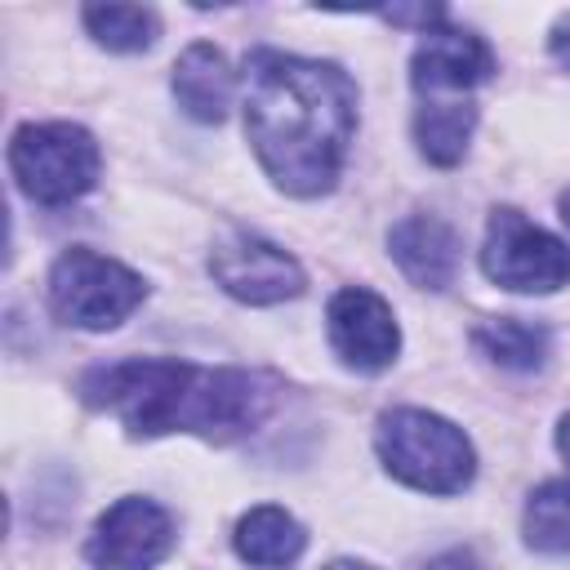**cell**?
Instances as JSON below:
<instances>
[{
  "mask_svg": "<svg viewBox=\"0 0 570 570\" xmlns=\"http://www.w3.org/2000/svg\"><path fill=\"white\" fill-rule=\"evenodd\" d=\"M245 134L267 178L289 196H325L356 134V85L338 62L254 49L240 71Z\"/></svg>",
  "mask_w": 570,
  "mask_h": 570,
  "instance_id": "cell-1",
  "label": "cell"
},
{
  "mask_svg": "<svg viewBox=\"0 0 570 570\" xmlns=\"http://www.w3.org/2000/svg\"><path fill=\"white\" fill-rule=\"evenodd\" d=\"M209 276H214V285H223V294L254 303V307L298 298L307 285L298 258L254 232H227L209 249Z\"/></svg>",
  "mask_w": 570,
  "mask_h": 570,
  "instance_id": "cell-7",
  "label": "cell"
},
{
  "mask_svg": "<svg viewBox=\"0 0 570 570\" xmlns=\"http://www.w3.org/2000/svg\"><path fill=\"white\" fill-rule=\"evenodd\" d=\"M76 392L85 405L116 414L129 436L196 432L218 445L249 436L276 401V383L267 374L174 356H129L94 365L76 383Z\"/></svg>",
  "mask_w": 570,
  "mask_h": 570,
  "instance_id": "cell-2",
  "label": "cell"
},
{
  "mask_svg": "<svg viewBox=\"0 0 570 570\" xmlns=\"http://www.w3.org/2000/svg\"><path fill=\"white\" fill-rule=\"evenodd\" d=\"M552 58H557L561 67H570V22H561V27L552 31Z\"/></svg>",
  "mask_w": 570,
  "mask_h": 570,
  "instance_id": "cell-19",
  "label": "cell"
},
{
  "mask_svg": "<svg viewBox=\"0 0 570 570\" xmlns=\"http://www.w3.org/2000/svg\"><path fill=\"white\" fill-rule=\"evenodd\" d=\"M80 18L89 36L111 53H142L160 36V18L142 4H89Z\"/></svg>",
  "mask_w": 570,
  "mask_h": 570,
  "instance_id": "cell-17",
  "label": "cell"
},
{
  "mask_svg": "<svg viewBox=\"0 0 570 570\" xmlns=\"http://www.w3.org/2000/svg\"><path fill=\"white\" fill-rule=\"evenodd\" d=\"M481 272L512 294H552L570 285V245L521 209H494L485 223Z\"/></svg>",
  "mask_w": 570,
  "mask_h": 570,
  "instance_id": "cell-6",
  "label": "cell"
},
{
  "mask_svg": "<svg viewBox=\"0 0 570 570\" xmlns=\"http://www.w3.org/2000/svg\"><path fill=\"white\" fill-rule=\"evenodd\" d=\"M142 298H147L142 276L98 249L71 245L49 267V307L62 325L102 334L116 330Z\"/></svg>",
  "mask_w": 570,
  "mask_h": 570,
  "instance_id": "cell-5",
  "label": "cell"
},
{
  "mask_svg": "<svg viewBox=\"0 0 570 570\" xmlns=\"http://www.w3.org/2000/svg\"><path fill=\"white\" fill-rule=\"evenodd\" d=\"M472 343L485 361H494L499 370H512V374H530L548 361L552 352V334L534 321H521V316H490L472 330Z\"/></svg>",
  "mask_w": 570,
  "mask_h": 570,
  "instance_id": "cell-15",
  "label": "cell"
},
{
  "mask_svg": "<svg viewBox=\"0 0 570 570\" xmlns=\"http://www.w3.org/2000/svg\"><path fill=\"white\" fill-rule=\"evenodd\" d=\"M494 53L481 36L459 27H428L410 58V85L419 98H468L481 80H490Z\"/></svg>",
  "mask_w": 570,
  "mask_h": 570,
  "instance_id": "cell-10",
  "label": "cell"
},
{
  "mask_svg": "<svg viewBox=\"0 0 570 570\" xmlns=\"http://www.w3.org/2000/svg\"><path fill=\"white\" fill-rule=\"evenodd\" d=\"M325 334H330L334 356L356 374H379L401 352V325H396L387 298H379L365 285H347L330 298Z\"/></svg>",
  "mask_w": 570,
  "mask_h": 570,
  "instance_id": "cell-9",
  "label": "cell"
},
{
  "mask_svg": "<svg viewBox=\"0 0 570 570\" xmlns=\"http://www.w3.org/2000/svg\"><path fill=\"white\" fill-rule=\"evenodd\" d=\"M174 98L178 107L200 120V125H218L232 107V94H236V71L232 62L223 58V49H214L209 40H196L178 53L174 62Z\"/></svg>",
  "mask_w": 570,
  "mask_h": 570,
  "instance_id": "cell-12",
  "label": "cell"
},
{
  "mask_svg": "<svg viewBox=\"0 0 570 570\" xmlns=\"http://www.w3.org/2000/svg\"><path fill=\"white\" fill-rule=\"evenodd\" d=\"M521 534L534 552L566 557L570 552V481H543L530 490L521 512Z\"/></svg>",
  "mask_w": 570,
  "mask_h": 570,
  "instance_id": "cell-16",
  "label": "cell"
},
{
  "mask_svg": "<svg viewBox=\"0 0 570 570\" xmlns=\"http://www.w3.org/2000/svg\"><path fill=\"white\" fill-rule=\"evenodd\" d=\"M374 450L396 481L423 494H459L468 490L476 472V454L463 428H454L450 419L432 410H414V405L387 410L379 419Z\"/></svg>",
  "mask_w": 570,
  "mask_h": 570,
  "instance_id": "cell-3",
  "label": "cell"
},
{
  "mask_svg": "<svg viewBox=\"0 0 570 570\" xmlns=\"http://www.w3.org/2000/svg\"><path fill=\"white\" fill-rule=\"evenodd\" d=\"M232 548L245 566H258V570H285L303 557L307 548V530L276 503H258L249 508L240 521H236V534H232Z\"/></svg>",
  "mask_w": 570,
  "mask_h": 570,
  "instance_id": "cell-13",
  "label": "cell"
},
{
  "mask_svg": "<svg viewBox=\"0 0 570 570\" xmlns=\"http://www.w3.org/2000/svg\"><path fill=\"white\" fill-rule=\"evenodd\" d=\"M9 169L18 187L36 205H71L80 200L102 169V151L85 125L71 120H45V125H22L9 138Z\"/></svg>",
  "mask_w": 570,
  "mask_h": 570,
  "instance_id": "cell-4",
  "label": "cell"
},
{
  "mask_svg": "<svg viewBox=\"0 0 570 570\" xmlns=\"http://www.w3.org/2000/svg\"><path fill=\"white\" fill-rule=\"evenodd\" d=\"M557 450H561V459L570 463V414L557 423Z\"/></svg>",
  "mask_w": 570,
  "mask_h": 570,
  "instance_id": "cell-20",
  "label": "cell"
},
{
  "mask_svg": "<svg viewBox=\"0 0 570 570\" xmlns=\"http://www.w3.org/2000/svg\"><path fill=\"white\" fill-rule=\"evenodd\" d=\"M561 223H566V227H570V187H566V191H561Z\"/></svg>",
  "mask_w": 570,
  "mask_h": 570,
  "instance_id": "cell-22",
  "label": "cell"
},
{
  "mask_svg": "<svg viewBox=\"0 0 570 570\" xmlns=\"http://www.w3.org/2000/svg\"><path fill=\"white\" fill-rule=\"evenodd\" d=\"M476 129V107L472 98H419L414 111V142L423 151V160L450 169L463 160L468 142Z\"/></svg>",
  "mask_w": 570,
  "mask_h": 570,
  "instance_id": "cell-14",
  "label": "cell"
},
{
  "mask_svg": "<svg viewBox=\"0 0 570 570\" xmlns=\"http://www.w3.org/2000/svg\"><path fill=\"white\" fill-rule=\"evenodd\" d=\"M321 570H374V566H365V561H330Z\"/></svg>",
  "mask_w": 570,
  "mask_h": 570,
  "instance_id": "cell-21",
  "label": "cell"
},
{
  "mask_svg": "<svg viewBox=\"0 0 570 570\" xmlns=\"http://www.w3.org/2000/svg\"><path fill=\"white\" fill-rule=\"evenodd\" d=\"M174 548V517L142 494L116 499L98 521L85 543V557L94 570H151L169 557Z\"/></svg>",
  "mask_w": 570,
  "mask_h": 570,
  "instance_id": "cell-8",
  "label": "cell"
},
{
  "mask_svg": "<svg viewBox=\"0 0 570 570\" xmlns=\"http://www.w3.org/2000/svg\"><path fill=\"white\" fill-rule=\"evenodd\" d=\"M387 249H392L396 267L405 272V281H414L419 289L454 285L459 263H463L459 232L436 214H405L401 223H392Z\"/></svg>",
  "mask_w": 570,
  "mask_h": 570,
  "instance_id": "cell-11",
  "label": "cell"
},
{
  "mask_svg": "<svg viewBox=\"0 0 570 570\" xmlns=\"http://www.w3.org/2000/svg\"><path fill=\"white\" fill-rule=\"evenodd\" d=\"M423 570H481V561H476L472 552H463V548H450V552L432 557Z\"/></svg>",
  "mask_w": 570,
  "mask_h": 570,
  "instance_id": "cell-18",
  "label": "cell"
}]
</instances>
